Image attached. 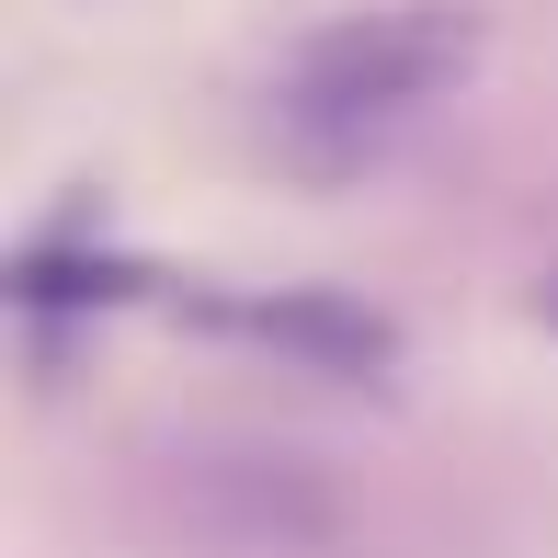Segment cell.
<instances>
[{
    "instance_id": "6da1fadb",
    "label": "cell",
    "mask_w": 558,
    "mask_h": 558,
    "mask_svg": "<svg viewBox=\"0 0 558 558\" xmlns=\"http://www.w3.org/2000/svg\"><path fill=\"white\" fill-rule=\"evenodd\" d=\"M468 69H478V12H456V0L353 12V23H331V35H308L286 58V81H274V104H263V137H274V160H286L296 183H353V171H376Z\"/></svg>"
},
{
    "instance_id": "7a4b0ae2",
    "label": "cell",
    "mask_w": 558,
    "mask_h": 558,
    "mask_svg": "<svg viewBox=\"0 0 558 558\" xmlns=\"http://www.w3.org/2000/svg\"><path fill=\"white\" fill-rule=\"evenodd\" d=\"M137 513L171 558H331L342 490L286 445H171L137 478Z\"/></svg>"
},
{
    "instance_id": "3957f363",
    "label": "cell",
    "mask_w": 558,
    "mask_h": 558,
    "mask_svg": "<svg viewBox=\"0 0 558 558\" xmlns=\"http://www.w3.org/2000/svg\"><path fill=\"white\" fill-rule=\"evenodd\" d=\"M240 331L308 353V365H331V376H376V365L399 353V342H388V319L342 308V296H274V308H240Z\"/></svg>"
},
{
    "instance_id": "277c9868",
    "label": "cell",
    "mask_w": 558,
    "mask_h": 558,
    "mask_svg": "<svg viewBox=\"0 0 558 558\" xmlns=\"http://www.w3.org/2000/svg\"><path fill=\"white\" fill-rule=\"evenodd\" d=\"M536 319H547V331H558V274H547V286H536Z\"/></svg>"
}]
</instances>
